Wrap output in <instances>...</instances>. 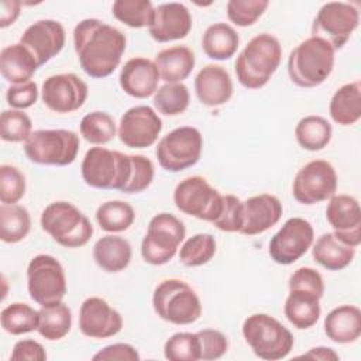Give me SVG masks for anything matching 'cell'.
<instances>
[{"mask_svg": "<svg viewBox=\"0 0 361 361\" xmlns=\"http://www.w3.org/2000/svg\"><path fill=\"white\" fill-rule=\"evenodd\" d=\"M123 329L121 314L104 299L90 296L83 300L79 310V330L90 338H109Z\"/></svg>", "mask_w": 361, "mask_h": 361, "instance_id": "19", "label": "cell"}, {"mask_svg": "<svg viewBox=\"0 0 361 361\" xmlns=\"http://www.w3.org/2000/svg\"><path fill=\"white\" fill-rule=\"evenodd\" d=\"M39 221L42 230L65 248L83 247L93 234L90 220L75 204L63 200L49 203Z\"/></svg>", "mask_w": 361, "mask_h": 361, "instance_id": "6", "label": "cell"}, {"mask_svg": "<svg viewBox=\"0 0 361 361\" xmlns=\"http://www.w3.org/2000/svg\"><path fill=\"white\" fill-rule=\"evenodd\" d=\"M126 35L97 18H85L73 28V47L86 75L102 79L111 75L126 51Z\"/></svg>", "mask_w": 361, "mask_h": 361, "instance_id": "1", "label": "cell"}, {"mask_svg": "<svg viewBox=\"0 0 361 361\" xmlns=\"http://www.w3.org/2000/svg\"><path fill=\"white\" fill-rule=\"evenodd\" d=\"M65 28L56 20H38L28 25L20 42L34 55L38 66L56 56L65 45Z\"/></svg>", "mask_w": 361, "mask_h": 361, "instance_id": "20", "label": "cell"}, {"mask_svg": "<svg viewBox=\"0 0 361 361\" xmlns=\"http://www.w3.org/2000/svg\"><path fill=\"white\" fill-rule=\"evenodd\" d=\"M267 0H230L227 3V17L238 27L252 25L267 10Z\"/></svg>", "mask_w": 361, "mask_h": 361, "instance_id": "45", "label": "cell"}, {"mask_svg": "<svg viewBox=\"0 0 361 361\" xmlns=\"http://www.w3.org/2000/svg\"><path fill=\"white\" fill-rule=\"evenodd\" d=\"M358 23L360 13L355 6L345 1H329L320 7L313 20L312 37L324 39L336 51L347 44Z\"/></svg>", "mask_w": 361, "mask_h": 361, "instance_id": "13", "label": "cell"}, {"mask_svg": "<svg viewBox=\"0 0 361 361\" xmlns=\"http://www.w3.org/2000/svg\"><path fill=\"white\" fill-rule=\"evenodd\" d=\"M154 180V164L144 155H133V175L123 193L144 192Z\"/></svg>", "mask_w": 361, "mask_h": 361, "instance_id": "48", "label": "cell"}, {"mask_svg": "<svg viewBox=\"0 0 361 361\" xmlns=\"http://www.w3.org/2000/svg\"><path fill=\"white\" fill-rule=\"evenodd\" d=\"M240 37L237 31L226 23H214L209 25L202 37L203 52L216 61L230 59L238 48Z\"/></svg>", "mask_w": 361, "mask_h": 361, "instance_id": "32", "label": "cell"}, {"mask_svg": "<svg viewBox=\"0 0 361 361\" xmlns=\"http://www.w3.org/2000/svg\"><path fill=\"white\" fill-rule=\"evenodd\" d=\"M302 357L305 358H312V360H323V361H329V360H338V354L329 347H313L310 348L306 354H303Z\"/></svg>", "mask_w": 361, "mask_h": 361, "instance_id": "54", "label": "cell"}, {"mask_svg": "<svg viewBox=\"0 0 361 361\" xmlns=\"http://www.w3.org/2000/svg\"><path fill=\"white\" fill-rule=\"evenodd\" d=\"M162 131V120L149 106L128 109L120 118L118 138L128 148H148Z\"/></svg>", "mask_w": 361, "mask_h": 361, "instance_id": "17", "label": "cell"}, {"mask_svg": "<svg viewBox=\"0 0 361 361\" xmlns=\"http://www.w3.org/2000/svg\"><path fill=\"white\" fill-rule=\"evenodd\" d=\"M200 340V360L212 361L221 358L228 348L227 337L214 329H203L197 331Z\"/></svg>", "mask_w": 361, "mask_h": 361, "instance_id": "47", "label": "cell"}, {"mask_svg": "<svg viewBox=\"0 0 361 361\" xmlns=\"http://www.w3.org/2000/svg\"><path fill=\"white\" fill-rule=\"evenodd\" d=\"M113 16L131 28L149 27L154 6L149 0H116L111 6Z\"/></svg>", "mask_w": 361, "mask_h": 361, "instance_id": "39", "label": "cell"}, {"mask_svg": "<svg viewBox=\"0 0 361 361\" xmlns=\"http://www.w3.org/2000/svg\"><path fill=\"white\" fill-rule=\"evenodd\" d=\"M282 58V48L276 37L262 32L252 37L235 61V75L245 89L264 87Z\"/></svg>", "mask_w": 361, "mask_h": 361, "instance_id": "2", "label": "cell"}, {"mask_svg": "<svg viewBox=\"0 0 361 361\" xmlns=\"http://www.w3.org/2000/svg\"><path fill=\"white\" fill-rule=\"evenodd\" d=\"M331 124L322 116H306L299 120L295 127L298 144L306 151H320L326 148L331 140Z\"/></svg>", "mask_w": 361, "mask_h": 361, "instance_id": "34", "label": "cell"}, {"mask_svg": "<svg viewBox=\"0 0 361 361\" xmlns=\"http://www.w3.org/2000/svg\"><path fill=\"white\" fill-rule=\"evenodd\" d=\"M326 219L333 234L350 247L361 243V209L358 200L350 195H333L326 207Z\"/></svg>", "mask_w": 361, "mask_h": 361, "instance_id": "18", "label": "cell"}, {"mask_svg": "<svg viewBox=\"0 0 361 361\" xmlns=\"http://www.w3.org/2000/svg\"><path fill=\"white\" fill-rule=\"evenodd\" d=\"M283 313L293 327L306 330L314 326L320 317V298L312 292L289 289L283 305Z\"/></svg>", "mask_w": 361, "mask_h": 361, "instance_id": "28", "label": "cell"}, {"mask_svg": "<svg viewBox=\"0 0 361 361\" xmlns=\"http://www.w3.org/2000/svg\"><path fill=\"white\" fill-rule=\"evenodd\" d=\"M94 361H137L140 360L138 351L127 343L110 344L99 350L93 355Z\"/></svg>", "mask_w": 361, "mask_h": 361, "instance_id": "51", "label": "cell"}, {"mask_svg": "<svg viewBox=\"0 0 361 361\" xmlns=\"http://www.w3.org/2000/svg\"><path fill=\"white\" fill-rule=\"evenodd\" d=\"M212 224L226 233H240L243 226V202L234 195H223L221 212Z\"/></svg>", "mask_w": 361, "mask_h": 361, "instance_id": "46", "label": "cell"}, {"mask_svg": "<svg viewBox=\"0 0 361 361\" xmlns=\"http://www.w3.org/2000/svg\"><path fill=\"white\" fill-rule=\"evenodd\" d=\"M202 148L203 138L200 131L192 126H182L159 140L155 155L165 171L180 172L197 164Z\"/></svg>", "mask_w": 361, "mask_h": 361, "instance_id": "10", "label": "cell"}, {"mask_svg": "<svg viewBox=\"0 0 361 361\" xmlns=\"http://www.w3.org/2000/svg\"><path fill=\"white\" fill-rule=\"evenodd\" d=\"M173 203L182 213L204 221H214L223 207V195L206 178L195 175L182 179L173 190Z\"/></svg>", "mask_w": 361, "mask_h": 361, "instance_id": "11", "label": "cell"}, {"mask_svg": "<svg viewBox=\"0 0 361 361\" xmlns=\"http://www.w3.org/2000/svg\"><path fill=\"white\" fill-rule=\"evenodd\" d=\"M324 333L338 344L357 341L361 336V310L353 305L334 307L324 319Z\"/></svg>", "mask_w": 361, "mask_h": 361, "instance_id": "25", "label": "cell"}, {"mask_svg": "<svg viewBox=\"0 0 361 361\" xmlns=\"http://www.w3.org/2000/svg\"><path fill=\"white\" fill-rule=\"evenodd\" d=\"M31 230L28 210L20 204L0 206V238L3 243L16 244L24 240Z\"/></svg>", "mask_w": 361, "mask_h": 361, "instance_id": "35", "label": "cell"}, {"mask_svg": "<svg viewBox=\"0 0 361 361\" xmlns=\"http://www.w3.org/2000/svg\"><path fill=\"white\" fill-rule=\"evenodd\" d=\"M281 200L269 193H261L243 202V226L240 234L257 235L274 227L282 216Z\"/></svg>", "mask_w": 361, "mask_h": 361, "instance_id": "22", "label": "cell"}, {"mask_svg": "<svg viewBox=\"0 0 361 361\" xmlns=\"http://www.w3.org/2000/svg\"><path fill=\"white\" fill-rule=\"evenodd\" d=\"M334 48L322 38L309 37L292 49L288 73L299 87L320 86L334 68Z\"/></svg>", "mask_w": 361, "mask_h": 361, "instance_id": "3", "label": "cell"}, {"mask_svg": "<svg viewBox=\"0 0 361 361\" xmlns=\"http://www.w3.org/2000/svg\"><path fill=\"white\" fill-rule=\"evenodd\" d=\"M32 133V123L23 110H4L0 117V137L7 142H25Z\"/></svg>", "mask_w": 361, "mask_h": 361, "instance_id": "43", "label": "cell"}, {"mask_svg": "<svg viewBox=\"0 0 361 361\" xmlns=\"http://www.w3.org/2000/svg\"><path fill=\"white\" fill-rule=\"evenodd\" d=\"M314 231L302 217H292L274 234L269 241V257L279 265H290L303 257L312 247Z\"/></svg>", "mask_w": 361, "mask_h": 361, "instance_id": "15", "label": "cell"}, {"mask_svg": "<svg viewBox=\"0 0 361 361\" xmlns=\"http://www.w3.org/2000/svg\"><path fill=\"white\" fill-rule=\"evenodd\" d=\"M21 3L17 0H1L0 3V27L6 28L17 20L20 16Z\"/></svg>", "mask_w": 361, "mask_h": 361, "instance_id": "53", "label": "cell"}, {"mask_svg": "<svg viewBox=\"0 0 361 361\" xmlns=\"http://www.w3.org/2000/svg\"><path fill=\"white\" fill-rule=\"evenodd\" d=\"M152 306L162 320L178 326L192 324L202 314L197 293L189 283L178 278H169L157 285Z\"/></svg>", "mask_w": 361, "mask_h": 361, "instance_id": "7", "label": "cell"}, {"mask_svg": "<svg viewBox=\"0 0 361 361\" xmlns=\"http://www.w3.org/2000/svg\"><path fill=\"white\" fill-rule=\"evenodd\" d=\"M241 331L245 343L261 360H282L293 348L292 333L279 320L267 313L248 316L243 323Z\"/></svg>", "mask_w": 361, "mask_h": 361, "instance_id": "5", "label": "cell"}, {"mask_svg": "<svg viewBox=\"0 0 361 361\" xmlns=\"http://www.w3.org/2000/svg\"><path fill=\"white\" fill-rule=\"evenodd\" d=\"M195 92L202 104L223 106L233 96V80L228 71L214 63L203 66L195 78Z\"/></svg>", "mask_w": 361, "mask_h": 361, "instance_id": "24", "label": "cell"}, {"mask_svg": "<svg viewBox=\"0 0 361 361\" xmlns=\"http://www.w3.org/2000/svg\"><path fill=\"white\" fill-rule=\"evenodd\" d=\"M154 62L165 83H182L195 68V54L186 45H173L159 51Z\"/></svg>", "mask_w": 361, "mask_h": 361, "instance_id": "27", "label": "cell"}, {"mask_svg": "<svg viewBox=\"0 0 361 361\" xmlns=\"http://www.w3.org/2000/svg\"><path fill=\"white\" fill-rule=\"evenodd\" d=\"M38 68L37 59L21 42L4 47L0 52V72L11 85L30 82Z\"/></svg>", "mask_w": 361, "mask_h": 361, "instance_id": "26", "label": "cell"}, {"mask_svg": "<svg viewBox=\"0 0 361 361\" xmlns=\"http://www.w3.org/2000/svg\"><path fill=\"white\" fill-rule=\"evenodd\" d=\"M38 322V310L21 302L6 306L0 313V323L3 330L13 336H20L37 330Z\"/></svg>", "mask_w": 361, "mask_h": 361, "instance_id": "37", "label": "cell"}, {"mask_svg": "<svg viewBox=\"0 0 361 361\" xmlns=\"http://www.w3.org/2000/svg\"><path fill=\"white\" fill-rule=\"evenodd\" d=\"M329 113L340 126L355 124L361 117V83L355 80L338 87L331 96Z\"/></svg>", "mask_w": 361, "mask_h": 361, "instance_id": "31", "label": "cell"}, {"mask_svg": "<svg viewBox=\"0 0 361 361\" xmlns=\"http://www.w3.org/2000/svg\"><path fill=\"white\" fill-rule=\"evenodd\" d=\"M10 358L14 361H45L47 353L35 340H20L14 344Z\"/></svg>", "mask_w": 361, "mask_h": 361, "instance_id": "52", "label": "cell"}, {"mask_svg": "<svg viewBox=\"0 0 361 361\" xmlns=\"http://www.w3.org/2000/svg\"><path fill=\"white\" fill-rule=\"evenodd\" d=\"M190 102V94L183 83H165L154 93L155 109L165 116L182 114Z\"/></svg>", "mask_w": 361, "mask_h": 361, "instance_id": "40", "label": "cell"}, {"mask_svg": "<svg viewBox=\"0 0 361 361\" xmlns=\"http://www.w3.org/2000/svg\"><path fill=\"white\" fill-rule=\"evenodd\" d=\"M216 254V240L209 233H199L188 238L179 251V259L185 267L207 264Z\"/></svg>", "mask_w": 361, "mask_h": 361, "instance_id": "41", "label": "cell"}, {"mask_svg": "<svg viewBox=\"0 0 361 361\" xmlns=\"http://www.w3.org/2000/svg\"><path fill=\"white\" fill-rule=\"evenodd\" d=\"M159 72L154 61L135 56L128 59L120 71L118 82L124 93L135 99H145L158 90Z\"/></svg>", "mask_w": 361, "mask_h": 361, "instance_id": "23", "label": "cell"}, {"mask_svg": "<svg viewBox=\"0 0 361 361\" xmlns=\"http://www.w3.org/2000/svg\"><path fill=\"white\" fill-rule=\"evenodd\" d=\"M289 289H300L317 295L320 299L324 293V281L319 271L310 267L298 268L289 278Z\"/></svg>", "mask_w": 361, "mask_h": 361, "instance_id": "49", "label": "cell"}, {"mask_svg": "<svg viewBox=\"0 0 361 361\" xmlns=\"http://www.w3.org/2000/svg\"><path fill=\"white\" fill-rule=\"evenodd\" d=\"M164 355L171 361L200 360V340L197 333L180 331L172 334L164 345Z\"/></svg>", "mask_w": 361, "mask_h": 361, "instance_id": "42", "label": "cell"}, {"mask_svg": "<svg viewBox=\"0 0 361 361\" xmlns=\"http://www.w3.org/2000/svg\"><path fill=\"white\" fill-rule=\"evenodd\" d=\"M135 220L134 207L123 200H109L96 210V221L103 231L121 233L128 230Z\"/></svg>", "mask_w": 361, "mask_h": 361, "instance_id": "36", "label": "cell"}, {"mask_svg": "<svg viewBox=\"0 0 361 361\" xmlns=\"http://www.w3.org/2000/svg\"><path fill=\"white\" fill-rule=\"evenodd\" d=\"M25 195V176L13 166L3 164L0 166V200L3 204H16Z\"/></svg>", "mask_w": 361, "mask_h": 361, "instance_id": "44", "label": "cell"}, {"mask_svg": "<svg viewBox=\"0 0 361 361\" xmlns=\"http://www.w3.org/2000/svg\"><path fill=\"white\" fill-rule=\"evenodd\" d=\"M80 172L90 188L124 192L133 175V155L104 147H92L85 154Z\"/></svg>", "mask_w": 361, "mask_h": 361, "instance_id": "4", "label": "cell"}, {"mask_svg": "<svg viewBox=\"0 0 361 361\" xmlns=\"http://www.w3.org/2000/svg\"><path fill=\"white\" fill-rule=\"evenodd\" d=\"M30 298L38 305L61 302L66 295V276L61 262L48 254L35 255L27 267Z\"/></svg>", "mask_w": 361, "mask_h": 361, "instance_id": "12", "label": "cell"}, {"mask_svg": "<svg viewBox=\"0 0 361 361\" xmlns=\"http://www.w3.org/2000/svg\"><path fill=\"white\" fill-rule=\"evenodd\" d=\"M79 151V137L71 130H35L24 142L27 158L39 165H71Z\"/></svg>", "mask_w": 361, "mask_h": 361, "instance_id": "8", "label": "cell"}, {"mask_svg": "<svg viewBox=\"0 0 361 361\" xmlns=\"http://www.w3.org/2000/svg\"><path fill=\"white\" fill-rule=\"evenodd\" d=\"M186 235L185 224L171 213H158L149 223L141 243V255L151 265L169 262Z\"/></svg>", "mask_w": 361, "mask_h": 361, "instance_id": "9", "label": "cell"}, {"mask_svg": "<svg viewBox=\"0 0 361 361\" xmlns=\"http://www.w3.org/2000/svg\"><path fill=\"white\" fill-rule=\"evenodd\" d=\"M38 314L39 322L37 331L49 341L63 338L72 327V312L62 300L42 305Z\"/></svg>", "mask_w": 361, "mask_h": 361, "instance_id": "33", "label": "cell"}, {"mask_svg": "<svg viewBox=\"0 0 361 361\" xmlns=\"http://www.w3.org/2000/svg\"><path fill=\"white\" fill-rule=\"evenodd\" d=\"M313 259L327 271H340L348 267L355 255V248L338 240L333 233H324L312 248Z\"/></svg>", "mask_w": 361, "mask_h": 361, "instance_id": "30", "label": "cell"}, {"mask_svg": "<svg viewBox=\"0 0 361 361\" xmlns=\"http://www.w3.org/2000/svg\"><path fill=\"white\" fill-rule=\"evenodd\" d=\"M337 190V173L324 159H313L303 165L295 175L292 193L302 204H316L330 199Z\"/></svg>", "mask_w": 361, "mask_h": 361, "instance_id": "14", "label": "cell"}, {"mask_svg": "<svg viewBox=\"0 0 361 361\" xmlns=\"http://www.w3.org/2000/svg\"><path fill=\"white\" fill-rule=\"evenodd\" d=\"M7 103L16 110H24L35 104L38 99V86L34 80L21 85H11L6 92Z\"/></svg>", "mask_w": 361, "mask_h": 361, "instance_id": "50", "label": "cell"}, {"mask_svg": "<svg viewBox=\"0 0 361 361\" xmlns=\"http://www.w3.org/2000/svg\"><path fill=\"white\" fill-rule=\"evenodd\" d=\"M79 131L87 142L103 145L116 137V123L106 111H92L80 120Z\"/></svg>", "mask_w": 361, "mask_h": 361, "instance_id": "38", "label": "cell"}, {"mask_svg": "<svg viewBox=\"0 0 361 361\" xmlns=\"http://www.w3.org/2000/svg\"><path fill=\"white\" fill-rule=\"evenodd\" d=\"M192 16L182 3H162L154 7L149 35L157 42H169L185 38L192 30Z\"/></svg>", "mask_w": 361, "mask_h": 361, "instance_id": "21", "label": "cell"}, {"mask_svg": "<svg viewBox=\"0 0 361 361\" xmlns=\"http://www.w3.org/2000/svg\"><path fill=\"white\" fill-rule=\"evenodd\" d=\"M87 85L75 73H58L42 83L41 99L44 104L59 114L79 110L87 99Z\"/></svg>", "mask_w": 361, "mask_h": 361, "instance_id": "16", "label": "cell"}, {"mask_svg": "<svg viewBox=\"0 0 361 361\" xmlns=\"http://www.w3.org/2000/svg\"><path fill=\"white\" fill-rule=\"evenodd\" d=\"M131 245L130 243L114 234L99 238L93 247L94 262L106 272L116 274L124 271L131 261Z\"/></svg>", "mask_w": 361, "mask_h": 361, "instance_id": "29", "label": "cell"}]
</instances>
